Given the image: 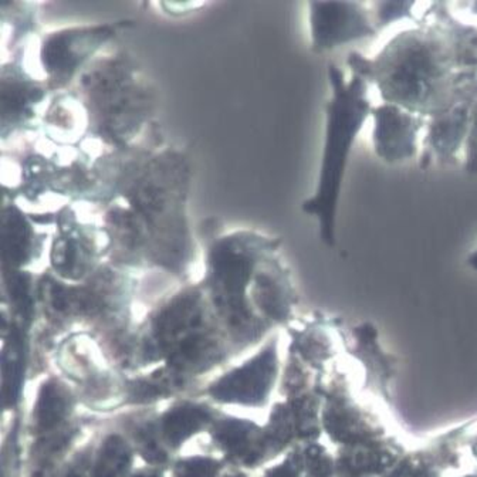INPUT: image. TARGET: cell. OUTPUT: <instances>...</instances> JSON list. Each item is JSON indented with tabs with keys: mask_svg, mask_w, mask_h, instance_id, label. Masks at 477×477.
Wrapping results in <instances>:
<instances>
[{
	"mask_svg": "<svg viewBox=\"0 0 477 477\" xmlns=\"http://www.w3.org/2000/svg\"><path fill=\"white\" fill-rule=\"evenodd\" d=\"M192 184L188 152L165 143L160 131L132 146L117 196L101 209L111 238L108 262L192 282L202 262L189 209Z\"/></svg>",
	"mask_w": 477,
	"mask_h": 477,
	"instance_id": "6da1fadb",
	"label": "cell"
},
{
	"mask_svg": "<svg viewBox=\"0 0 477 477\" xmlns=\"http://www.w3.org/2000/svg\"><path fill=\"white\" fill-rule=\"evenodd\" d=\"M347 66L377 90L382 103L425 118L477 94V51L469 25L442 2H432L422 20L392 35L372 56L351 51Z\"/></svg>",
	"mask_w": 477,
	"mask_h": 477,
	"instance_id": "7a4b0ae2",
	"label": "cell"
},
{
	"mask_svg": "<svg viewBox=\"0 0 477 477\" xmlns=\"http://www.w3.org/2000/svg\"><path fill=\"white\" fill-rule=\"evenodd\" d=\"M200 240L198 282L217 317L240 335L289 318L296 301L282 238L262 229L221 228L214 221Z\"/></svg>",
	"mask_w": 477,
	"mask_h": 477,
	"instance_id": "3957f363",
	"label": "cell"
},
{
	"mask_svg": "<svg viewBox=\"0 0 477 477\" xmlns=\"http://www.w3.org/2000/svg\"><path fill=\"white\" fill-rule=\"evenodd\" d=\"M89 118V138L108 148H129L160 129V94L141 61L113 46L84 70L73 87Z\"/></svg>",
	"mask_w": 477,
	"mask_h": 477,
	"instance_id": "277c9868",
	"label": "cell"
},
{
	"mask_svg": "<svg viewBox=\"0 0 477 477\" xmlns=\"http://www.w3.org/2000/svg\"><path fill=\"white\" fill-rule=\"evenodd\" d=\"M330 98L325 103V143L317 184L301 203V212L318 224L325 246L337 245V217L349 155L364 125L371 118V86L360 75H347L339 66H327Z\"/></svg>",
	"mask_w": 477,
	"mask_h": 477,
	"instance_id": "5b68a950",
	"label": "cell"
},
{
	"mask_svg": "<svg viewBox=\"0 0 477 477\" xmlns=\"http://www.w3.org/2000/svg\"><path fill=\"white\" fill-rule=\"evenodd\" d=\"M129 19L98 23H70L43 30L30 40L33 63L51 93H63L97 58L131 29Z\"/></svg>",
	"mask_w": 477,
	"mask_h": 477,
	"instance_id": "8992f818",
	"label": "cell"
},
{
	"mask_svg": "<svg viewBox=\"0 0 477 477\" xmlns=\"http://www.w3.org/2000/svg\"><path fill=\"white\" fill-rule=\"evenodd\" d=\"M111 254V238L100 207L67 203L54 215L47 271L60 282L75 285L96 273Z\"/></svg>",
	"mask_w": 477,
	"mask_h": 477,
	"instance_id": "52a82bcc",
	"label": "cell"
},
{
	"mask_svg": "<svg viewBox=\"0 0 477 477\" xmlns=\"http://www.w3.org/2000/svg\"><path fill=\"white\" fill-rule=\"evenodd\" d=\"M29 42L0 63L2 145L19 143L37 134L53 96L35 67Z\"/></svg>",
	"mask_w": 477,
	"mask_h": 477,
	"instance_id": "ba28073f",
	"label": "cell"
},
{
	"mask_svg": "<svg viewBox=\"0 0 477 477\" xmlns=\"http://www.w3.org/2000/svg\"><path fill=\"white\" fill-rule=\"evenodd\" d=\"M56 212L30 209L18 200L4 198L2 270L32 271L36 275L47 270Z\"/></svg>",
	"mask_w": 477,
	"mask_h": 477,
	"instance_id": "9c48e42d",
	"label": "cell"
},
{
	"mask_svg": "<svg viewBox=\"0 0 477 477\" xmlns=\"http://www.w3.org/2000/svg\"><path fill=\"white\" fill-rule=\"evenodd\" d=\"M309 35L313 53L325 54L378 36L370 4L363 2H309Z\"/></svg>",
	"mask_w": 477,
	"mask_h": 477,
	"instance_id": "30bf717a",
	"label": "cell"
},
{
	"mask_svg": "<svg viewBox=\"0 0 477 477\" xmlns=\"http://www.w3.org/2000/svg\"><path fill=\"white\" fill-rule=\"evenodd\" d=\"M371 143L382 164H406L419 158L427 118L413 114L395 104H377L371 111Z\"/></svg>",
	"mask_w": 477,
	"mask_h": 477,
	"instance_id": "8fae6325",
	"label": "cell"
},
{
	"mask_svg": "<svg viewBox=\"0 0 477 477\" xmlns=\"http://www.w3.org/2000/svg\"><path fill=\"white\" fill-rule=\"evenodd\" d=\"M473 98L459 101L448 110L427 118L419 167L427 168L431 164L453 165L459 162V155L466 145L470 104Z\"/></svg>",
	"mask_w": 477,
	"mask_h": 477,
	"instance_id": "7c38bea8",
	"label": "cell"
},
{
	"mask_svg": "<svg viewBox=\"0 0 477 477\" xmlns=\"http://www.w3.org/2000/svg\"><path fill=\"white\" fill-rule=\"evenodd\" d=\"M40 136L58 145H79L89 138V118L74 90L51 96L44 111Z\"/></svg>",
	"mask_w": 477,
	"mask_h": 477,
	"instance_id": "4fadbf2b",
	"label": "cell"
},
{
	"mask_svg": "<svg viewBox=\"0 0 477 477\" xmlns=\"http://www.w3.org/2000/svg\"><path fill=\"white\" fill-rule=\"evenodd\" d=\"M43 32L40 27V4L12 0L0 4L2 59L11 56L19 47Z\"/></svg>",
	"mask_w": 477,
	"mask_h": 477,
	"instance_id": "5bb4252c",
	"label": "cell"
},
{
	"mask_svg": "<svg viewBox=\"0 0 477 477\" xmlns=\"http://www.w3.org/2000/svg\"><path fill=\"white\" fill-rule=\"evenodd\" d=\"M270 364L266 356L257 358L254 363L243 367L236 374H231L217 385V395L229 396L228 399H238L246 403L261 399L270 381Z\"/></svg>",
	"mask_w": 477,
	"mask_h": 477,
	"instance_id": "9a60e30c",
	"label": "cell"
},
{
	"mask_svg": "<svg viewBox=\"0 0 477 477\" xmlns=\"http://www.w3.org/2000/svg\"><path fill=\"white\" fill-rule=\"evenodd\" d=\"M372 19L378 32L387 29L394 23H417L426 16L431 4L419 2H374L370 4Z\"/></svg>",
	"mask_w": 477,
	"mask_h": 477,
	"instance_id": "2e32d148",
	"label": "cell"
},
{
	"mask_svg": "<svg viewBox=\"0 0 477 477\" xmlns=\"http://www.w3.org/2000/svg\"><path fill=\"white\" fill-rule=\"evenodd\" d=\"M203 420H205V415L195 408H186V410L172 413V417L167 422V432L169 434V439L179 441L186 434L195 431Z\"/></svg>",
	"mask_w": 477,
	"mask_h": 477,
	"instance_id": "e0dca14e",
	"label": "cell"
},
{
	"mask_svg": "<svg viewBox=\"0 0 477 477\" xmlns=\"http://www.w3.org/2000/svg\"><path fill=\"white\" fill-rule=\"evenodd\" d=\"M463 167L470 175H477V94L470 104L469 132L463 151Z\"/></svg>",
	"mask_w": 477,
	"mask_h": 477,
	"instance_id": "ac0fdd59",
	"label": "cell"
},
{
	"mask_svg": "<svg viewBox=\"0 0 477 477\" xmlns=\"http://www.w3.org/2000/svg\"><path fill=\"white\" fill-rule=\"evenodd\" d=\"M207 2H157L152 6L160 9L162 15L172 16V18H181V16L191 15L193 12L207 8Z\"/></svg>",
	"mask_w": 477,
	"mask_h": 477,
	"instance_id": "d6986e66",
	"label": "cell"
},
{
	"mask_svg": "<svg viewBox=\"0 0 477 477\" xmlns=\"http://www.w3.org/2000/svg\"><path fill=\"white\" fill-rule=\"evenodd\" d=\"M215 463L209 460H195L179 467L178 477H214Z\"/></svg>",
	"mask_w": 477,
	"mask_h": 477,
	"instance_id": "ffe728a7",
	"label": "cell"
},
{
	"mask_svg": "<svg viewBox=\"0 0 477 477\" xmlns=\"http://www.w3.org/2000/svg\"><path fill=\"white\" fill-rule=\"evenodd\" d=\"M466 263L472 270H474L477 273V249L473 250V252L466 257Z\"/></svg>",
	"mask_w": 477,
	"mask_h": 477,
	"instance_id": "44dd1931",
	"label": "cell"
},
{
	"mask_svg": "<svg viewBox=\"0 0 477 477\" xmlns=\"http://www.w3.org/2000/svg\"><path fill=\"white\" fill-rule=\"evenodd\" d=\"M465 8L469 11L470 15L474 16V18H477V2H472V4H463Z\"/></svg>",
	"mask_w": 477,
	"mask_h": 477,
	"instance_id": "7402d4cb",
	"label": "cell"
}]
</instances>
